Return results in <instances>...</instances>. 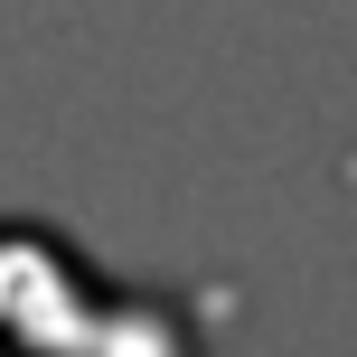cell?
<instances>
[{"label":"cell","instance_id":"1","mask_svg":"<svg viewBox=\"0 0 357 357\" xmlns=\"http://www.w3.org/2000/svg\"><path fill=\"white\" fill-rule=\"evenodd\" d=\"M0 357H207L169 301L104 291L47 226L0 216Z\"/></svg>","mask_w":357,"mask_h":357}]
</instances>
